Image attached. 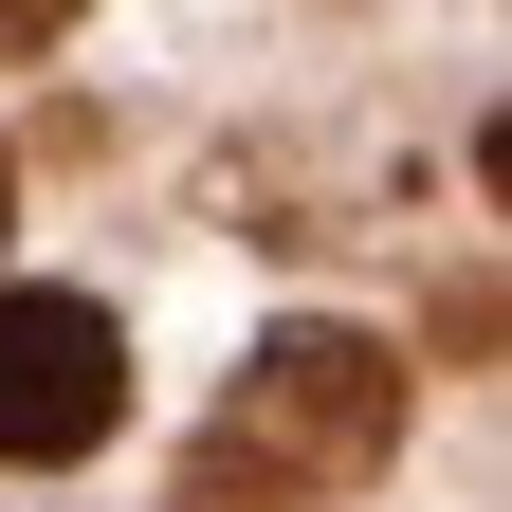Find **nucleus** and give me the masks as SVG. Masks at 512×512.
I'll list each match as a JSON object with an SVG mask.
<instances>
[{"label":"nucleus","mask_w":512,"mask_h":512,"mask_svg":"<svg viewBox=\"0 0 512 512\" xmlns=\"http://www.w3.org/2000/svg\"><path fill=\"white\" fill-rule=\"evenodd\" d=\"M403 458V348L384 330H275L238 366L220 439L183 458V512H330Z\"/></svg>","instance_id":"f257e3e1"},{"label":"nucleus","mask_w":512,"mask_h":512,"mask_svg":"<svg viewBox=\"0 0 512 512\" xmlns=\"http://www.w3.org/2000/svg\"><path fill=\"white\" fill-rule=\"evenodd\" d=\"M128 421V330L92 293H0V458H92Z\"/></svg>","instance_id":"f03ea898"},{"label":"nucleus","mask_w":512,"mask_h":512,"mask_svg":"<svg viewBox=\"0 0 512 512\" xmlns=\"http://www.w3.org/2000/svg\"><path fill=\"white\" fill-rule=\"evenodd\" d=\"M74 37V0H0V74H19V55H55Z\"/></svg>","instance_id":"7ed1b4c3"},{"label":"nucleus","mask_w":512,"mask_h":512,"mask_svg":"<svg viewBox=\"0 0 512 512\" xmlns=\"http://www.w3.org/2000/svg\"><path fill=\"white\" fill-rule=\"evenodd\" d=\"M0 220H19V165H0Z\"/></svg>","instance_id":"20e7f679"}]
</instances>
